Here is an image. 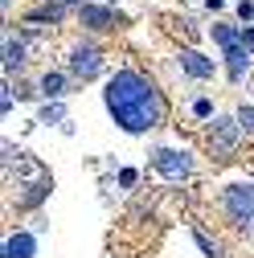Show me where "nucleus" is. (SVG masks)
<instances>
[{"instance_id": "obj_2", "label": "nucleus", "mask_w": 254, "mask_h": 258, "mask_svg": "<svg viewBox=\"0 0 254 258\" xmlns=\"http://www.w3.org/2000/svg\"><path fill=\"white\" fill-rule=\"evenodd\" d=\"M213 37L226 49V66H230V78L242 82L246 70H250V49L242 45V29H230V25H213Z\"/></svg>"}, {"instance_id": "obj_7", "label": "nucleus", "mask_w": 254, "mask_h": 258, "mask_svg": "<svg viewBox=\"0 0 254 258\" xmlns=\"http://www.w3.org/2000/svg\"><path fill=\"white\" fill-rule=\"evenodd\" d=\"M78 17H82L86 29H99V33H103V29H115V25H119V17H115L111 9H103V5H82Z\"/></svg>"}, {"instance_id": "obj_4", "label": "nucleus", "mask_w": 254, "mask_h": 258, "mask_svg": "<svg viewBox=\"0 0 254 258\" xmlns=\"http://www.w3.org/2000/svg\"><path fill=\"white\" fill-rule=\"evenodd\" d=\"M152 164H156V172H164V176H184L188 168H193V160H188V152H176V148H156L152 152Z\"/></svg>"}, {"instance_id": "obj_9", "label": "nucleus", "mask_w": 254, "mask_h": 258, "mask_svg": "<svg viewBox=\"0 0 254 258\" xmlns=\"http://www.w3.org/2000/svg\"><path fill=\"white\" fill-rule=\"evenodd\" d=\"M5 258H33V238L29 234H13L5 242Z\"/></svg>"}, {"instance_id": "obj_5", "label": "nucleus", "mask_w": 254, "mask_h": 258, "mask_svg": "<svg viewBox=\"0 0 254 258\" xmlns=\"http://www.w3.org/2000/svg\"><path fill=\"white\" fill-rule=\"evenodd\" d=\"M99 70H103V53L94 49V45H78V49L70 53V74H74V78L86 82V78H94Z\"/></svg>"}, {"instance_id": "obj_13", "label": "nucleus", "mask_w": 254, "mask_h": 258, "mask_svg": "<svg viewBox=\"0 0 254 258\" xmlns=\"http://www.w3.org/2000/svg\"><path fill=\"white\" fill-rule=\"evenodd\" d=\"M57 17H61V9H53V5H49V9H33V13H29V21H57Z\"/></svg>"}, {"instance_id": "obj_10", "label": "nucleus", "mask_w": 254, "mask_h": 258, "mask_svg": "<svg viewBox=\"0 0 254 258\" xmlns=\"http://www.w3.org/2000/svg\"><path fill=\"white\" fill-rule=\"evenodd\" d=\"M25 66V45L21 41H5V70H21Z\"/></svg>"}, {"instance_id": "obj_1", "label": "nucleus", "mask_w": 254, "mask_h": 258, "mask_svg": "<svg viewBox=\"0 0 254 258\" xmlns=\"http://www.w3.org/2000/svg\"><path fill=\"white\" fill-rule=\"evenodd\" d=\"M107 111L123 132H152L164 123V99L140 70H119L107 82Z\"/></svg>"}, {"instance_id": "obj_12", "label": "nucleus", "mask_w": 254, "mask_h": 258, "mask_svg": "<svg viewBox=\"0 0 254 258\" xmlns=\"http://www.w3.org/2000/svg\"><path fill=\"white\" fill-rule=\"evenodd\" d=\"M234 119H238L242 132H250V136H254V107H238V115H234Z\"/></svg>"}, {"instance_id": "obj_3", "label": "nucleus", "mask_w": 254, "mask_h": 258, "mask_svg": "<svg viewBox=\"0 0 254 258\" xmlns=\"http://www.w3.org/2000/svg\"><path fill=\"white\" fill-rule=\"evenodd\" d=\"M226 213L238 230L254 234V184H230L226 188Z\"/></svg>"}, {"instance_id": "obj_6", "label": "nucleus", "mask_w": 254, "mask_h": 258, "mask_svg": "<svg viewBox=\"0 0 254 258\" xmlns=\"http://www.w3.org/2000/svg\"><path fill=\"white\" fill-rule=\"evenodd\" d=\"M238 119H213V127H209V144H213V152H234V144H238Z\"/></svg>"}, {"instance_id": "obj_15", "label": "nucleus", "mask_w": 254, "mask_h": 258, "mask_svg": "<svg viewBox=\"0 0 254 258\" xmlns=\"http://www.w3.org/2000/svg\"><path fill=\"white\" fill-rule=\"evenodd\" d=\"M209 111H213V103H209V99H197V103H193V115H201V119H209Z\"/></svg>"}, {"instance_id": "obj_18", "label": "nucleus", "mask_w": 254, "mask_h": 258, "mask_svg": "<svg viewBox=\"0 0 254 258\" xmlns=\"http://www.w3.org/2000/svg\"><path fill=\"white\" fill-rule=\"evenodd\" d=\"M242 45H246V49H254V25H246V29H242Z\"/></svg>"}, {"instance_id": "obj_14", "label": "nucleus", "mask_w": 254, "mask_h": 258, "mask_svg": "<svg viewBox=\"0 0 254 258\" xmlns=\"http://www.w3.org/2000/svg\"><path fill=\"white\" fill-rule=\"evenodd\" d=\"M197 246L205 250V258H221V250H217V246H213V242H209L205 234H197Z\"/></svg>"}, {"instance_id": "obj_16", "label": "nucleus", "mask_w": 254, "mask_h": 258, "mask_svg": "<svg viewBox=\"0 0 254 258\" xmlns=\"http://www.w3.org/2000/svg\"><path fill=\"white\" fill-rule=\"evenodd\" d=\"M57 119H61V107H45L41 111V123H57Z\"/></svg>"}, {"instance_id": "obj_8", "label": "nucleus", "mask_w": 254, "mask_h": 258, "mask_svg": "<svg viewBox=\"0 0 254 258\" xmlns=\"http://www.w3.org/2000/svg\"><path fill=\"white\" fill-rule=\"evenodd\" d=\"M180 70L188 78H213V61L205 53H197V49H180Z\"/></svg>"}, {"instance_id": "obj_11", "label": "nucleus", "mask_w": 254, "mask_h": 258, "mask_svg": "<svg viewBox=\"0 0 254 258\" xmlns=\"http://www.w3.org/2000/svg\"><path fill=\"white\" fill-rule=\"evenodd\" d=\"M61 86H66V78H61V74H45V78H41V94H45V99H57Z\"/></svg>"}, {"instance_id": "obj_17", "label": "nucleus", "mask_w": 254, "mask_h": 258, "mask_svg": "<svg viewBox=\"0 0 254 258\" xmlns=\"http://www.w3.org/2000/svg\"><path fill=\"white\" fill-rule=\"evenodd\" d=\"M238 17H242V21L254 17V0H242V5H238Z\"/></svg>"}, {"instance_id": "obj_19", "label": "nucleus", "mask_w": 254, "mask_h": 258, "mask_svg": "<svg viewBox=\"0 0 254 258\" xmlns=\"http://www.w3.org/2000/svg\"><path fill=\"white\" fill-rule=\"evenodd\" d=\"M205 5H209V9H221V5H226V0H205Z\"/></svg>"}]
</instances>
